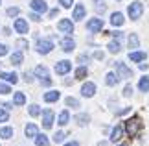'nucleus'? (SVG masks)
Returning <instances> with one entry per match:
<instances>
[{
  "instance_id": "3c124183",
  "label": "nucleus",
  "mask_w": 149,
  "mask_h": 146,
  "mask_svg": "<svg viewBox=\"0 0 149 146\" xmlns=\"http://www.w3.org/2000/svg\"><path fill=\"white\" fill-rule=\"evenodd\" d=\"M2 32H4V35H9V33H11V30H9V28H4Z\"/></svg>"
},
{
  "instance_id": "9d476101",
  "label": "nucleus",
  "mask_w": 149,
  "mask_h": 146,
  "mask_svg": "<svg viewBox=\"0 0 149 146\" xmlns=\"http://www.w3.org/2000/svg\"><path fill=\"white\" fill-rule=\"evenodd\" d=\"M61 48L65 50V52H72L74 48H76V41H74L70 35H65L61 39Z\"/></svg>"
},
{
  "instance_id": "2f4dec72",
  "label": "nucleus",
  "mask_w": 149,
  "mask_h": 146,
  "mask_svg": "<svg viewBox=\"0 0 149 146\" xmlns=\"http://www.w3.org/2000/svg\"><path fill=\"white\" fill-rule=\"evenodd\" d=\"M65 106H68V107H79V100L68 96V98H65Z\"/></svg>"
},
{
  "instance_id": "c85d7f7f",
  "label": "nucleus",
  "mask_w": 149,
  "mask_h": 146,
  "mask_svg": "<svg viewBox=\"0 0 149 146\" xmlns=\"http://www.w3.org/2000/svg\"><path fill=\"white\" fill-rule=\"evenodd\" d=\"M94 9L98 11V13H105V0H94Z\"/></svg>"
},
{
  "instance_id": "4468645a",
  "label": "nucleus",
  "mask_w": 149,
  "mask_h": 146,
  "mask_svg": "<svg viewBox=\"0 0 149 146\" xmlns=\"http://www.w3.org/2000/svg\"><path fill=\"white\" fill-rule=\"evenodd\" d=\"M15 30L20 33V35H24V33H28V22L24 19H17L15 20Z\"/></svg>"
},
{
  "instance_id": "37998d69",
  "label": "nucleus",
  "mask_w": 149,
  "mask_h": 146,
  "mask_svg": "<svg viewBox=\"0 0 149 146\" xmlns=\"http://www.w3.org/2000/svg\"><path fill=\"white\" fill-rule=\"evenodd\" d=\"M123 95L129 98L131 95H133V87H131V85H127V87H125V91H123Z\"/></svg>"
},
{
  "instance_id": "a878e982",
  "label": "nucleus",
  "mask_w": 149,
  "mask_h": 146,
  "mask_svg": "<svg viewBox=\"0 0 149 146\" xmlns=\"http://www.w3.org/2000/svg\"><path fill=\"white\" fill-rule=\"evenodd\" d=\"M140 44V39L136 33H129V48H138Z\"/></svg>"
},
{
  "instance_id": "f704fd0d",
  "label": "nucleus",
  "mask_w": 149,
  "mask_h": 146,
  "mask_svg": "<svg viewBox=\"0 0 149 146\" xmlns=\"http://www.w3.org/2000/svg\"><path fill=\"white\" fill-rule=\"evenodd\" d=\"M6 15H8V17H19L20 15V8H17V6H15V8H9L8 11H6Z\"/></svg>"
},
{
  "instance_id": "dca6fc26",
  "label": "nucleus",
  "mask_w": 149,
  "mask_h": 146,
  "mask_svg": "<svg viewBox=\"0 0 149 146\" xmlns=\"http://www.w3.org/2000/svg\"><path fill=\"white\" fill-rule=\"evenodd\" d=\"M111 24H112V26H122V24H123V13H120V11L112 13V15H111Z\"/></svg>"
},
{
  "instance_id": "58836bf2",
  "label": "nucleus",
  "mask_w": 149,
  "mask_h": 146,
  "mask_svg": "<svg viewBox=\"0 0 149 146\" xmlns=\"http://www.w3.org/2000/svg\"><path fill=\"white\" fill-rule=\"evenodd\" d=\"M17 46H19L20 50L22 48H28V41L26 39H19V41H17Z\"/></svg>"
},
{
  "instance_id": "b1692460",
  "label": "nucleus",
  "mask_w": 149,
  "mask_h": 146,
  "mask_svg": "<svg viewBox=\"0 0 149 146\" xmlns=\"http://www.w3.org/2000/svg\"><path fill=\"white\" fill-rule=\"evenodd\" d=\"M13 104H15V106H24V104H26V95H24V92H15Z\"/></svg>"
},
{
  "instance_id": "ea45409f",
  "label": "nucleus",
  "mask_w": 149,
  "mask_h": 146,
  "mask_svg": "<svg viewBox=\"0 0 149 146\" xmlns=\"http://www.w3.org/2000/svg\"><path fill=\"white\" fill-rule=\"evenodd\" d=\"M77 61L81 63V65H87V63H88V56L87 54H81V56L77 57Z\"/></svg>"
},
{
  "instance_id": "f8f14e48",
  "label": "nucleus",
  "mask_w": 149,
  "mask_h": 146,
  "mask_svg": "<svg viewBox=\"0 0 149 146\" xmlns=\"http://www.w3.org/2000/svg\"><path fill=\"white\" fill-rule=\"evenodd\" d=\"M94 92H96V85L94 83H85L83 87H81V95L85 96V98H90V96H94Z\"/></svg>"
},
{
  "instance_id": "f257e3e1",
  "label": "nucleus",
  "mask_w": 149,
  "mask_h": 146,
  "mask_svg": "<svg viewBox=\"0 0 149 146\" xmlns=\"http://www.w3.org/2000/svg\"><path fill=\"white\" fill-rule=\"evenodd\" d=\"M138 130H140V118L138 116H133V118H129L125 122V133L129 137H134L138 133Z\"/></svg>"
},
{
  "instance_id": "9b49d317",
  "label": "nucleus",
  "mask_w": 149,
  "mask_h": 146,
  "mask_svg": "<svg viewBox=\"0 0 149 146\" xmlns=\"http://www.w3.org/2000/svg\"><path fill=\"white\" fill-rule=\"evenodd\" d=\"M31 9L35 11V13H44V11L48 9V6H46V2L44 0H31Z\"/></svg>"
},
{
  "instance_id": "6ab92c4d",
  "label": "nucleus",
  "mask_w": 149,
  "mask_h": 146,
  "mask_svg": "<svg viewBox=\"0 0 149 146\" xmlns=\"http://www.w3.org/2000/svg\"><path fill=\"white\" fill-rule=\"evenodd\" d=\"M37 133H39V128H37L35 124H28V126H26V137H28V139H33Z\"/></svg>"
},
{
  "instance_id": "20e7f679",
  "label": "nucleus",
  "mask_w": 149,
  "mask_h": 146,
  "mask_svg": "<svg viewBox=\"0 0 149 146\" xmlns=\"http://www.w3.org/2000/svg\"><path fill=\"white\" fill-rule=\"evenodd\" d=\"M142 13H144V6H142V2H133V4L129 6V17L133 20L140 19Z\"/></svg>"
},
{
  "instance_id": "a211bd4d",
  "label": "nucleus",
  "mask_w": 149,
  "mask_h": 146,
  "mask_svg": "<svg viewBox=\"0 0 149 146\" xmlns=\"http://www.w3.org/2000/svg\"><path fill=\"white\" fill-rule=\"evenodd\" d=\"M138 89H140L142 92H149V76L140 78V81H138Z\"/></svg>"
},
{
  "instance_id": "5fc2aeb1",
  "label": "nucleus",
  "mask_w": 149,
  "mask_h": 146,
  "mask_svg": "<svg viewBox=\"0 0 149 146\" xmlns=\"http://www.w3.org/2000/svg\"><path fill=\"white\" fill-rule=\"evenodd\" d=\"M0 2H2V0H0Z\"/></svg>"
},
{
  "instance_id": "e433bc0d",
  "label": "nucleus",
  "mask_w": 149,
  "mask_h": 146,
  "mask_svg": "<svg viewBox=\"0 0 149 146\" xmlns=\"http://www.w3.org/2000/svg\"><path fill=\"white\" fill-rule=\"evenodd\" d=\"M9 118V113H8V109H0V122H6Z\"/></svg>"
},
{
  "instance_id": "423d86ee",
  "label": "nucleus",
  "mask_w": 149,
  "mask_h": 146,
  "mask_svg": "<svg viewBox=\"0 0 149 146\" xmlns=\"http://www.w3.org/2000/svg\"><path fill=\"white\" fill-rule=\"evenodd\" d=\"M57 28H59L63 33H66V35L74 33V24H72V20H70V19H61V20H59V24H57Z\"/></svg>"
},
{
  "instance_id": "412c9836",
  "label": "nucleus",
  "mask_w": 149,
  "mask_h": 146,
  "mask_svg": "<svg viewBox=\"0 0 149 146\" xmlns=\"http://www.w3.org/2000/svg\"><path fill=\"white\" fill-rule=\"evenodd\" d=\"M122 133H123V128L122 126H116L112 130V133H111V141H114V142L120 141V139H122Z\"/></svg>"
},
{
  "instance_id": "c9c22d12",
  "label": "nucleus",
  "mask_w": 149,
  "mask_h": 146,
  "mask_svg": "<svg viewBox=\"0 0 149 146\" xmlns=\"http://www.w3.org/2000/svg\"><path fill=\"white\" fill-rule=\"evenodd\" d=\"M11 92V87H9V83H0V95H9Z\"/></svg>"
},
{
  "instance_id": "f03ea898",
  "label": "nucleus",
  "mask_w": 149,
  "mask_h": 146,
  "mask_svg": "<svg viewBox=\"0 0 149 146\" xmlns=\"http://www.w3.org/2000/svg\"><path fill=\"white\" fill-rule=\"evenodd\" d=\"M35 76L41 80L42 85H52V78H50V71L44 65H39L35 67Z\"/></svg>"
},
{
  "instance_id": "cd10ccee",
  "label": "nucleus",
  "mask_w": 149,
  "mask_h": 146,
  "mask_svg": "<svg viewBox=\"0 0 149 146\" xmlns=\"http://www.w3.org/2000/svg\"><path fill=\"white\" fill-rule=\"evenodd\" d=\"M0 137H2V139H11V137H13V130L8 128V126L0 128Z\"/></svg>"
},
{
  "instance_id": "0eeeda50",
  "label": "nucleus",
  "mask_w": 149,
  "mask_h": 146,
  "mask_svg": "<svg viewBox=\"0 0 149 146\" xmlns=\"http://www.w3.org/2000/svg\"><path fill=\"white\" fill-rule=\"evenodd\" d=\"M52 126H54V111L46 109V111H42V128L44 130H50Z\"/></svg>"
},
{
  "instance_id": "864d4df0",
  "label": "nucleus",
  "mask_w": 149,
  "mask_h": 146,
  "mask_svg": "<svg viewBox=\"0 0 149 146\" xmlns=\"http://www.w3.org/2000/svg\"><path fill=\"white\" fill-rule=\"evenodd\" d=\"M120 146H127V144H120Z\"/></svg>"
},
{
  "instance_id": "a19ab883",
  "label": "nucleus",
  "mask_w": 149,
  "mask_h": 146,
  "mask_svg": "<svg viewBox=\"0 0 149 146\" xmlns=\"http://www.w3.org/2000/svg\"><path fill=\"white\" fill-rule=\"evenodd\" d=\"M59 4H61V8H70L74 4V0H59Z\"/></svg>"
},
{
  "instance_id": "f3484780",
  "label": "nucleus",
  "mask_w": 149,
  "mask_h": 146,
  "mask_svg": "<svg viewBox=\"0 0 149 146\" xmlns=\"http://www.w3.org/2000/svg\"><path fill=\"white\" fill-rule=\"evenodd\" d=\"M33 139H35V144H37V146H48V144H50V139H48L46 135H42V133H37Z\"/></svg>"
},
{
  "instance_id": "de8ad7c7",
  "label": "nucleus",
  "mask_w": 149,
  "mask_h": 146,
  "mask_svg": "<svg viewBox=\"0 0 149 146\" xmlns=\"http://www.w3.org/2000/svg\"><path fill=\"white\" fill-rule=\"evenodd\" d=\"M24 80H26V81H31V72H26V74H24Z\"/></svg>"
},
{
  "instance_id": "5701e85b",
  "label": "nucleus",
  "mask_w": 149,
  "mask_h": 146,
  "mask_svg": "<svg viewBox=\"0 0 149 146\" xmlns=\"http://www.w3.org/2000/svg\"><path fill=\"white\" fill-rule=\"evenodd\" d=\"M105 83H107L109 87H114V85L118 83V76L114 74V72H109V74L105 76Z\"/></svg>"
},
{
  "instance_id": "c756f323",
  "label": "nucleus",
  "mask_w": 149,
  "mask_h": 146,
  "mask_svg": "<svg viewBox=\"0 0 149 146\" xmlns=\"http://www.w3.org/2000/svg\"><path fill=\"white\" fill-rule=\"evenodd\" d=\"M76 120H77V124L87 126V124H88V120H90V116H88L87 113H81V115H77V116H76Z\"/></svg>"
},
{
  "instance_id": "7c9ffc66",
  "label": "nucleus",
  "mask_w": 149,
  "mask_h": 146,
  "mask_svg": "<svg viewBox=\"0 0 149 146\" xmlns=\"http://www.w3.org/2000/svg\"><path fill=\"white\" fill-rule=\"evenodd\" d=\"M68 120H70V115H68V111H63V113L59 115V122H57V124L66 126V124H68Z\"/></svg>"
},
{
  "instance_id": "79ce46f5",
  "label": "nucleus",
  "mask_w": 149,
  "mask_h": 146,
  "mask_svg": "<svg viewBox=\"0 0 149 146\" xmlns=\"http://www.w3.org/2000/svg\"><path fill=\"white\" fill-rule=\"evenodd\" d=\"M30 19H31V20H35V22H39V20H41V13H35V11H31Z\"/></svg>"
},
{
  "instance_id": "393cba45",
  "label": "nucleus",
  "mask_w": 149,
  "mask_h": 146,
  "mask_svg": "<svg viewBox=\"0 0 149 146\" xmlns=\"http://www.w3.org/2000/svg\"><path fill=\"white\" fill-rule=\"evenodd\" d=\"M129 59L131 61H136V63H138V61H144L146 59V54H144V52H131V54H129Z\"/></svg>"
},
{
  "instance_id": "473e14b6",
  "label": "nucleus",
  "mask_w": 149,
  "mask_h": 146,
  "mask_svg": "<svg viewBox=\"0 0 149 146\" xmlns=\"http://www.w3.org/2000/svg\"><path fill=\"white\" fill-rule=\"evenodd\" d=\"M85 76H87V68H85V65L77 67V71H76V78H77V80H83Z\"/></svg>"
},
{
  "instance_id": "8fccbe9b",
  "label": "nucleus",
  "mask_w": 149,
  "mask_h": 146,
  "mask_svg": "<svg viewBox=\"0 0 149 146\" xmlns=\"http://www.w3.org/2000/svg\"><path fill=\"white\" fill-rule=\"evenodd\" d=\"M57 13H59V11H57V9H52V11H50V15H48V17H55Z\"/></svg>"
},
{
  "instance_id": "09e8293b",
  "label": "nucleus",
  "mask_w": 149,
  "mask_h": 146,
  "mask_svg": "<svg viewBox=\"0 0 149 146\" xmlns=\"http://www.w3.org/2000/svg\"><path fill=\"white\" fill-rule=\"evenodd\" d=\"M140 68H142V71H147L149 65H147V63H140Z\"/></svg>"
},
{
  "instance_id": "aec40b11",
  "label": "nucleus",
  "mask_w": 149,
  "mask_h": 146,
  "mask_svg": "<svg viewBox=\"0 0 149 146\" xmlns=\"http://www.w3.org/2000/svg\"><path fill=\"white\" fill-rule=\"evenodd\" d=\"M120 48H122V43H120L118 39H114V41L109 43V52H111V54H118Z\"/></svg>"
},
{
  "instance_id": "39448f33",
  "label": "nucleus",
  "mask_w": 149,
  "mask_h": 146,
  "mask_svg": "<svg viewBox=\"0 0 149 146\" xmlns=\"http://www.w3.org/2000/svg\"><path fill=\"white\" fill-rule=\"evenodd\" d=\"M116 71H118V76H122V78H127V80L133 78V71L122 61H116Z\"/></svg>"
},
{
  "instance_id": "1a4fd4ad",
  "label": "nucleus",
  "mask_w": 149,
  "mask_h": 146,
  "mask_svg": "<svg viewBox=\"0 0 149 146\" xmlns=\"http://www.w3.org/2000/svg\"><path fill=\"white\" fill-rule=\"evenodd\" d=\"M87 28H88V32L98 33V32H101V28H103V20L101 19H90L87 22Z\"/></svg>"
},
{
  "instance_id": "6e6552de",
  "label": "nucleus",
  "mask_w": 149,
  "mask_h": 146,
  "mask_svg": "<svg viewBox=\"0 0 149 146\" xmlns=\"http://www.w3.org/2000/svg\"><path fill=\"white\" fill-rule=\"evenodd\" d=\"M70 71H72V63H70V61H59V63L55 65V72L61 74V76L68 74Z\"/></svg>"
},
{
  "instance_id": "bb28decb",
  "label": "nucleus",
  "mask_w": 149,
  "mask_h": 146,
  "mask_svg": "<svg viewBox=\"0 0 149 146\" xmlns=\"http://www.w3.org/2000/svg\"><path fill=\"white\" fill-rule=\"evenodd\" d=\"M24 61V56H22V52L19 50V52H15L13 56H11V63H13V65H20V63Z\"/></svg>"
},
{
  "instance_id": "2eb2a0df",
  "label": "nucleus",
  "mask_w": 149,
  "mask_h": 146,
  "mask_svg": "<svg viewBox=\"0 0 149 146\" xmlns=\"http://www.w3.org/2000/svg\"><path fill=\"white\" fill-rule=\"evenodd\" d=\"M85 13H87V11H85V6L77 4L76 8H74V17H72V19L74 20H81V19H85Z\"/></svg>"
},
{
  "instance_id": "c03bdc74",
  "label": "nucleus",
  "mask_w": 149,
  "mask_h": 146,
  "mask_svg": "<svg viewBox=\"0 0 149 146\" xmlns=\"http://www.w3.org/2000/svg\"><path fill=\"white\" fill-rule=\"evenodd\" d=\"M6 54H8V46L0 43V56H6Z\"/></svg>"
},
{
  "instance_id": "a18cd8bd",
  "label": "nucleus",
  "mask_w": 149,
  "mask_h": 146,
  "mask_svg": "<svg viewBox=\"0 0 149 146\" xmlns=\"http://www.w3.org/2000/svg\"><path fill=\"white\" fill-rule=\"evenodd\" d=\"M94 57H96V59H103V52H101V50H98V52L94 54Z\"/></svg>"
},
{
  "instance_id": "72a5a7b5",
  "label": "nucleus",
  "mask_w": 149,
  "mask_h": 146,
  "mask_svg": "<svg viewBox=\"0 0 149 146\" xmlns=\"http://www.w3.org/2000/svg\"><path fill=\"white\" fill-rule=\"evenodd\" d=\"M30 115H31V116H39V115H41V106L31 104V106H30Z\"/></svg>"
},
{
  "instance_id": "4be33fe9",
  "label": "nucleus",
  "mask_w": 149,
  "mask_h": 146,
  "mask_svg": "<svg viewBox=\"0 0 149 146\" xmlns=\"http://www.w3.org/2000/svg\"><path fill=\"white\" fill-rule=\"evenodd\" d=\"M59 91H48L46 92V95H44V100H46V102H57V100H59Z\"/></svg>"
},
{
  "instance_id": "ddd939ff",
  "label": "nucleus",
  "mask_w": 149,
  "mask_h": 146,
  "mask_svg": "<svg viewBox=\"0 0 149 146\" xmlns=\"http://www.w3.org/2000/svg\"><path fill=\"white\" fill-rule=\"evenodd\" d=\"M0 78H2L6 83H17V81H19V76H17L15 72H0Z\"/></svg>"
},
{
  "instance_id": "7ed1b4c3",
  "label": "nucleus",
  "mask_w": 149,
  "mask_h": 146,
  "mask_svg": "<svg viewBox=\"0 0 149 146\" xmlns=\"http://www.w3.org/2000/svg\"><path fill=\"white\" fill-rule=\"evenodd\" d=\"M35 50L39 54H50V52L54 50V43H52L50 39H41V41H37Z\"/></svg>"
},
{
  "instance_id": "4c0bfd02",
  "label": "nucleus",
  "mask_w": 149,
  "mask_h": 146,
  "mask_svg": "<svg viewBox=\"0 0 149 146\" xmlns=\"http://www.w3.org/2000/svg\"><path fill=\"white\" fill-rule=\"evenodd\" d=\"M54 141L55 142H63V141H65V133H63V131H57L55 135H54Z\"/></svg>"
},
{
  "instance_id": "49530a36",
  "label": "nucleus",
  "mask_w": 149,
  "mask_h": 146,
  "mask_svg": "<svg viewBox=\"0 0 149 146\" xmlns=\"http://www.w3.org/2000/svg\"><path fill=\"white\" fill-rule=\"evenodd\" d=\"M112 37L120 41V39H122V33H120V32H112Z\"/></svg>"
},
{
  "instance_id": "603ef678",
  "label": "nucleus",
  "mask_w": 149,
  "mask_h": 146,
  "mask_svg": "<svg viewBox=\"0 0 149 146\" xmlns=\"http://www.w3.org/2000/svg\"><path fill=\"white\" fill-rule=\"evenodd\" d=\"M65 146H79V144H77L76 141H74V142H68V144H65Z\"/></svg>"
}]
</instances>
